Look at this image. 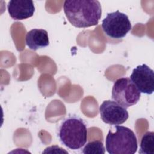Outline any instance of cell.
I'll return each mask as SVG.
<instances>
[{
  "mask_svg": "<svg viewBox=\"0 0 154 154\" xmlns=\"http://www.w3.org/2000/svg\"><path fill=\"white\" fill-rule=\"evenodd\" d=\"M63 9L69 22L76 28L97 25L101 18L102 8L99 1L94 0H67Z\"/></svg>",
  "mask_w": 154,
  "mask_h": 154,
  "instance_id": "cell-1",
  "label": "cell"
},
{
  "mask_svg": "<svg viewBox=\"0 0 154 154\" xmlns=\"http://www.w3.org/2000/svg\"><path fill=\"white\" fill-rule=\"evenodd\" d=\"M87 128L82 119L75 114L69 115L59 125L58 137L61 143L71 150L82 148L87 140Z\"/></svg>",
  "mask_w": 154,
  "mask_h": 154,
  "instance_id": "cell-2",
  "label": "cell"
},
{
  "mask_svg": "<svg viewBox=\"0 0 154 154\" xmlns=\"http://www.w3.org/2000/svg\"><path fill=\"white\" fill-rule=\"evenodd\" d=\"M106 150L110 154H134L138 149L135 133L123 126H112L106 137Z\"/></svg>",
  "mask_w": 154,
  "mask_h": 154,
  "instance_id": "cell-3",
  "label": "cell"
},
{
  "mask_svg": "<svg viewBox=\"0 0 154 154\" xmlns=\"http://www.w3.org/2000/svg\"><path fill=\"white\" fill-rule=\"evenodd\" d=\"M140 97L141 93L129 78L123 77L115 81L112 89V99L124 108L135 105Z\"/></svg>",
  "mask_w": 154,
  "mask_h": 154,
  "instance_id": "cell-4",
  "label": "cell"
},
{
  "mask_svg": "<svg viewBox=\"0 0 154 154\" xmlns=\"http://www.w3.org/2000/svg\"><path fill=\"white\" fill-rule=\"evenodd\" d=\"M103 32L111 38L119 39L125 37L132 26L128 16L119 10L107 14L102 22Z\"/></svg>",
  "mask_w": 154,
  "mask_h": 154,
  "instance_id": "cell-5",
  "label": "cell"
},
{
  "mask_svg": "<svg viewBox=\"0 0 154 154\" xmlns=\"http://www.w3.org/2000/svg\"><path fill=\"white\" fill-rule=\"evenodd\" d=\"M99 112L102 121L111 125L123 124L129 117L126 108L110 100L102 102L99 106Z\"/></svg>",
  "mask_w": 154,
  "mask_h": 154,
  "instance_id": "cell-6",
  "label": "cell"
},
{
  "mask_svg": "<svg viewBox=\"0 0 154 154\" xmlns=\"http://www.w3.org/2000/svg\"><path fill=\"white\" fill-rule=\"evenodd\" d=\"M130 79L140 93L151 94L154 91V72L146 64L134 69Z\"/></svg>",
  "mask_w": 154,
  "mask_h": 154,
  "instance_id": "cell-7",
  "label": "cell"
},
{
  "mask_svg": "<svg viewBox=\"0 0 154 154\" xmlns=\"http://www.w3.org/2000/svg\"><path fill=\"white\" fill-rule=\"evenodd\" d=\"M7 10L13 19L23 20L33 16L35 6L31 0H11L8 2Z\"/></svg>",
  "mask_w": 154,
  "mask_h": 154,
  "instance_id": "cell-8",
  "label": "cell"
},
{
  "mask_svg": "<svg viewBox=\"0 0 154 154\" xmlns=\"http://www.w3.org/2000/svg\"><path fill=\"white\" fill-rule=\"evenodd\" d=\"M26 45L33 51L44 48L49 44L48 32L43 29H32L26 33Z\"/></svg>",
  "mask_w": 154,
  "mask_h": 154,
  "instance_id": "cell-9",
  "label": "cell"
},
{
  "mask_svg": "<svg viewBox=\"0 0 154 154\" xmlns=\"http://www.w3.org/2000/svg\"><path fill=\"white\" fill-rule=\"evenodd\" d=\"M139 153L153 154L154 153V132L148 131L142 137Z\"/></svg>",
  "mask_w": 154,
  "mask_h": 154,
  "instance_id": "cell-10",
  "label": "cell"
},
{
  "mask_svg": "<svg viewBox=\"0 0 154 154\" xmlns=\"http://www.w3.org/2000/svg\"><path fill=\"white\" fill-rule=\"evenodd\" d=\"M105 149L103 143L98 140L90 141L82 149V153L84 154H104Z\"/></svg>",
  "mask_w": 154,
  "mask_h": 154,
  "instance_id": "cell-11",
  "label": "cell"
}]
</instances>
